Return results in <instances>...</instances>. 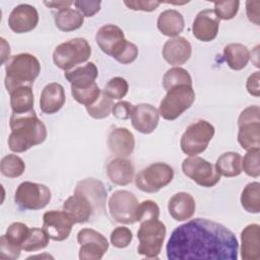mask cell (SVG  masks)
<instances>
[{
  "label": "cell",
  "mask_w": 260,
  "mask_h": 260,
  "mask_svg": "<svg viewBox=\"0 0 260 260\" xmlns=\"http://www.w3.org/2000/svg\"><path fill=\"white\" fill-rule=\"evenodd\" d=\"M238 249L232 231L206 218L191 219L176 228L166 247L169 260H237Z\"/></svg>",
  "instance_id": "obj_1"
},
{
  "label": "cell",
  "mask_w": 260,
  "mask_h": 260,
  "mask_svg": "<svg viewBox=\"0 0 260 260\" xmlns=\"http://www.w3.org/2000/svg\"><path fill=\"white\" fill-rule=\"evenodd\" d=\"M9 126L11 133L8 137V146L13 152H24L43 143L47 138V128L35 110L20 114L12 113Z\"/></svg>",
  "instance_id": "obj_2"
},
{
  "label": "cell",
  "mask_w": 260,
  "mask_h": 260,
  "mask_svg": "<svg viewBox=\"0 0 260 260\" xmlns=\"http://www.w3.org/2000/svg\"><path fill=\"white\" fill-rule=\"evenodd\" d=\"M41 72L38 58L29 53L11 56L5 64V87L11 92L19 86H31Z\"/></svg>",
  "instance_id": "obj_3"
},
{
  "label": "cell",
  "mask_w": 260,
  "mask_h": 260,
  "mask_svg": "<svg viewBox=\"0 0 260 260\" xmlns=\"http://www.w3.org/2000/svg\"><path fill=\"white\" fill-rule=\"evenodd\" d=\"M91 55V48L83 38H74L58 45L53 52L55 65L68 71L78 64L86 62Z\"/></svg>",
  "instance_id": "obj_4"
},
{
  "label": "cell",
  "mask_w": 260,
  "mask_h": 260,
  "mask_svg": "<svg viewBox=\"0 0 260 260\" xmlns=\"http://www.w3.org/2000/svg\"><path fill=\"white\" fill-rule=\"evenodd\" d=\"M194 101L195 91L192 85H177L167 91L159 104L158 113L165 120H176L193 105Z\"/></svg>",
  "instance_id": "obj_5"
},
{
  "label": "cell",
  "mask_w": 260,
  "mask_h": 260,
  "mask_svg": "<svg viewBox=\"0 0 260 260\" xmlns=\"http://www.w3.org/2000/svg\"><path fill=\"white\" fill-rule=\"evenodd\" d=\"M166 225L158 219H150L140 222L137 232L139 245L137 252L148 259L157 258L166 238Z\"/></svg>",
  "instance_id": "obj_6"
},
{
  "label": "cell",
  "mask_w": 260,
  "mask_h": 260,
  "mask_svg": "<svg viewBox=\"0 0 260 260\" xmlns=\"http://www.w3.org/2000/svg\"><path fill=\"white\" fill-rule=\"evenodd\" d=\"M214 132V126L208 121L199 120L192 123L186 128L181 137L180 146L182 151L189 156L202 153L207 148Z\"/></svg>",
  "instance_id": "obj_7"
},
{
  "label": "cell",
  "mask_w": 260,
  "mask_h": 260,
  "mask_svg": "<svg viewBox=\"0 0 260 260\" xmlns=\"http://www.w3.org/2000/svg\"><path fill=\"white\" fill-rule=\"evenodd\" d=\"M174 178V170L165 162H154L141 170L135 177L136 187L146 193H155L168 186Z\"/></svg>",
  "instance_id": "obj_8"
},
{
  "label": "cell",
  "mask_w": 260,
  "mask_h": 260,
  "mask_svg": "<svg viewBox=\"0 0 260 260\" xmlns=\"http://www.w3.org/2000/svg\"><path fill=\"white\" fill-rule=\"evenodd\" d=\"M51 197V191L46 185L25 181L18 185L14 201L22 209L39 210L48 205Z\"/></svg>",
  "instance_id": "obj_9"
},
{
  "label": "cell",
  "mask_w": 260,
  "mask_h": 260,
  "mask_svg": "<svg viewBox=\"0 0 260 260\" xmlns=\"http://www.w3.org/2000/svg\"><path fill=\"white\" fill-rule=\"evenodd\" d=\"M111 217L119 223L132 224L137 221L139 202L135 195L127 190L115 191L108 202Z\"/></svg>",
  "instance_id": "obj_10"
},
{
  "label": "cell",
  "mask_w": 260,
  "mask_h": 260,
  "mask_svg": "<svg viewBox=\"0 0 260 260\" xmlns=\"http://www.w3.org/2000/svg\"><path fill=\"white\" fill-rule=\"evenodd\" d=\"M182 171L185 176L202 187H213L220 181L215 166L200 156H190L183 160Z\"/></svg>",
  "instance_id": "obj_11"
},
{
  "label": "cell",
  "mask_w": 260,
  "mask_h": 260,
  "mask_svg": "<svg viewBox=\"0 0 260 260\" xmlns=\"http://www.w3.org/2000/svg\"><path fill=\"white\" fill-rule=\"evenodd\" d=\"M80 245L78 257L81 260H100L109 249L107 239L92 229H81L77 234Z\"/></svg>",
  "instance_id": "obj_12"
},
{
  "label": "cell",
  "mask_w": 260,
  "mask_h": 260,
  "mask_svg": "<svg viewBox=\"0 0 260 260\" xmlns=\"http://www.w3.org/2000/svg\"><path fill=\"white\" fill-rule=\"evenodd\" d=\"M95 42L105 54L114 59L118 58L128 43L123 30L115 24H106L100 27L95 34Z\"/></svg>",
  "instance_id": "obj_13"
},
{
  "label": "cell",
  "mask_w": 260,
  "mask_h": 260,
  "mask_svg": "<svg viewBox=\"0 0 260 260\" xmlns=\"http://www.w3.org/2000/svg\"><path fill=\"white\" fill-rule=\"evenodd\" d=\"M73 224L74 221L64 210H49L43 215V229L53 241L66 240Z\"/></svg>",
  "instance_id": "obj_14"
},
{
  "label": "cell",
  "mask_w": 260,
  "mask_h": 260,
  "mask_svg": "<svg viewBox=\"0 0 260 260\" xmlns=\"http://www.w3.org/2000/svg\"><path fill=\"white\" fill-rule=\"evenodd\" d=\"M39 22L38 10L29 4L15 6L8 16V25L16 34H24L32 30Z\"/></svg>",
  "instance_id": "obj_15"
},
{
  "label": "cell",
  "mask_w": 260,
  "mask_h": 260,
  "mask_svg": "<svg viewBox=\"0 0 260 260\" xmlns=\"http://www.w3.org/2000/svg\"><path fill=\"white\" fill-rule=\"evenodd\" d=\"M219 19L214 10H201L195 17L192 24L193 36L201 42L213 41L218 32Z\"/></svg>",
  "instance_id": "obj_16"
},
{
  "label": "cell",
  "mask_w": 260,
  "mask_h": 260,
  "mask_svg": "<svg viewBox=\"0 0 260 260\" xmlns=\"http://www.w3.org/2000/svg\"><path fill=\"white\" fill-rule=\"evenodd\" d=\"M74 193L81 194L86 197L92 204L95 214H101L105 211L107 190L101 181L93 178L81 180L76 184Z\"/></svg>",
  "instance_id": "obj_17"
},
{
  "label": "cell",
  "mask_w": 260,
  "mask_h": 260,
  "mask_svg": "<svg viewBox=\"0 0 260 260\" xmlns=\"http://www.w3.org/2000/svg\"><path fill=\"white\" fill-rule=\"evenodd\" d=\"M159 120V113L150 104H138L134 106L131 115V124L135 130L143 134L152 133Z\"/></svg>",
  "instance_id": "obj_18"
},
{
  "label": "cell",
  "mask_w": 260,
  "mask_h": 260,
  "mask_svg": "<svg viewBox=\"0 0 260 260\" xmlns=\"http://www.w3.org/2000/svg\"><path fill=\"white\" fill-rule=\"evenodd\" d=\"M192 47L189 41L183 37H175L168 40L162 47V57L171 65L179 67L185 64L191 57Z\"/></svg>",
  "instance_id": "obj_19"
},
{
  "label": "cell",
  "mask_w": 260,
  "mask_h": 260,
  "mask_svg": "<svg viewBox=\"0 0 260 260\" xmlns=\"http://www.w3.org/2000/svg\"><path fill=\"white\" fill-rule=\"evenodd\" d=\"M63 210L68 213L74 223H84L95 214L94 208L89 200L77 193H74L65 200L63 203Z\"/></svg>",
  "instance_id": "obj_20"
},
{
  "label": "cell",
  "mask_w": 260,
  "mask_h": 260,
  "mask_svg": "<svg viewBox=\"0 0 260 260\" xmlns=\"http://www.w3.org/2000/svg\"><path fill=\"white\" fill-rule=\"evenodd\" d=\"M66 101L64 87L57 82L47 84L41 93L40 109L44 114L52 115L62 109Z\"/></svg>",
  "instance_id": "obj_21"
},
{
  "label": "cell",
  "mask_w": 260,
  "mask_h": 260,
  "mask_svg": "<svg viewBox=\"0 0 260 260\" xmlns=\"http://www.w3.org/2000/svg\"><path fill=\"white\" fill-rule=\"evenodd\" d=\"M108 146L111 152L119 157H127L133 152L135 147L134 135L127 128H115L108 136Z\"/></svg>",
  "instance_id": "obj_22"
},
{
  "label": "cell",
  "mask_w": 260,
  "mask_h": 260,
  "mask_svg": "<svg viewBox=\"0 0 260 260\" xmlns=\"http://www.w3.org/2000/svg\"><path fill=\"white\" fill-rule=\"evenodd\" d=\"M241 258L243 260L260 259V226L248 224L241 233Z\"/></svg>",
  "instance_id": "obj_23"
},
{
  "label": "cell",
  "mask_w": 260,
  "mask_h": 260,
  "mask_svg": "<svg viewBox=\"0 0 260 260\" xmlns=\"http://www.w3.org/2000/svg\"><path fill=\"white\" fill-rule=\"evenodd\" d=\"M195 199L187 192L174 194L168 203L169 213L177 221H184L191 218L195 212Z\"/></svg>",
  "instance_id": "obj_24"
},
{
  "label": "cell",
  "mask_w": 260,
  "mask_h": 260,
  "mask_svg": "<svg viewBox=\"0 0 260 260\" xmlns=\"http://www.w3.org/2000/svg\"><path fill=\"white\" fill-rule=\"evenodd\" d=\"M107 176L113 184L126 186L133 180L134 167L129 159L125 157H116L108 164Z\"/></svg>",
  "instance_id": "obj_25"
},
{
  "label": "cell",
  "mask_w": 260,
  "mask_h": 260,
  "mask_svg": "<svg viewBox=\"0 0 260 260\" xmlns=\"http://www.w3.org/2000/svg\"><path fill=\"white\" fill-rule=\"evenodd\" d=\"M184 27V17L178 10L167 9L158 15L157 28L164 36L171 38L179 37Z\"/></svg>",
  "instance_id": "obj_26"
},
{
  "label": "cell",
  "mask_w": 260,
  "mask_h": 260,
  "mask_svg": "<svg viewBox=\"0 0 260 260\" xmlns=\"http://www.w3.org/2000/svg\"><path fill=\"white\" fill-rule=\"evenodd\" d=\"M99 75L98 67L93 62H87L85 65L65 71L64 76L73 87L89 86Z\"/></svg>",
  "instance_id": "obj_27"
},
{
  "label": "cell",
  "mask_w": 260,
  "mask_h": 260,
  "mask_svg": "<svg viewBox=\"0 0 260 260\" xmlns=\"http://www.w3.org/2000/svg\"><path fill=\"white\" fill-rule=\"evenodd\" d=\"M223 58L231 69L242 70L250 60V51L243 44L232 43L224 47Z\"/></svg>",
  "instance_id": "obj_28"
},
{
  "label": "cell",
  "mask_w": 260,
  "mask_h": 260,
  "mask_svg": "<svg viewBox=\"0 0 260 260\" xmlns=\"http://www.w3.org/2000/svg\"><path fill=\"white\" fill-rule=\"evenodd\" d=\"M215 168L220 176L232 178L242 173V156L235 151L222 153L216 160Z\"/></svg>",
  "instance_id": "obj_29"
},
{
  "label": "cell",
  "mask_w": 260,
  "mask_h": 260,
  "mask_svg": "<svg viewBox=\"0 0 260 260\" xmlns=\"http://www.w3.org/2000/svg\"><path fill=\"white\" fill-rule=\"evenodd\" d=\"M9 93L12 113L20 114L34 110V93L31 86H19Z\"/></svg>",
  "instance_id": "obj_30"
},
{
  "label": "cell",
  "mask_w": 260,
  "mask_h": 260,
  "mask_svg": "<svg viewBox=\"0 0 260 260\" xmlns=\"http://www.w3.org/2000/svg\"><path fill=\"white\" fill-rule=\"evenodd\" d=\"M55 25L62 31H72L82 26L84 16L80 11L72 8H66L58 11L55 16Z\"/></svg>",
  "instance_id": "obj_31"
},
{
  "label": "cell",
  "mask_w": 260,
  "mask_h": 260,
  "mask_svg": "<svg viewBox=\"0 0 260 260\" xmlns=\"http://www.w3.org/2000/svg\"><path fill=\"white\" fill-rule=\"evenodd\" d=\"M238 141L242 148L247 151L260 148V122L239 126Z\"/></svg>",
  "instance_id": "obj_32"
},
{
  "label": "cell",
  "mask_w": 260,
  "mask_h": 260,
  "mask_svg": "<svg viewBox=\"0 0 260 260\" xmlns=\"http://www.w3.org/2000/svg\"><path fill=\"white\" fill-rule=\"evenodd\" d=\"M242 207L249 213L260 211V183L252 182L246 185L241 195Z\"/></svg>",
  "instance_id": "obj_33"
},
{
  "label": "cell",
  "mask_w": 260,
  "mask_h": 260,
  "mask_svg": "<svg viewBox=\"0 0 260 260\" xmlns=\"http://www.w3.org/2000/svg\"><path fill=\"white\" fill-rule=\"evenodd\" d=\"M25 170V164L16 154L5 155L0 162V172L7 178H18Z\"/></svg>",
  "instance_id": "obj_34"
},
{
  "label": "cell",
  "mask_w": 260,
  "mask_h": 260,
  "mask_svg": "<svg viewBox=\"0 0 260 260\" xmlns=\"http://www.w3.org/2000/svg\"><path fill=\"white\" fill-rule=\"evenodd\" d=\"M180 84L192 85V78L189 72L182 67H173L169 69L162 77L164 88L168 91Z\"/></svg>",
  "instance_id": "obj_35"
},
{
  "label": "cell",
  "mask_w": 260,
  "mask_h": 260,
  "mask_svg": "<svg viewBox=\"0 0 260 260\" xmlns=\"http://www.w3.org/2000/svg\"><path fill=\"white\" fill-rule=\"evenodd\" d=\"M114 107L113 99L110 98L104 90L101 91L99 99L90 106L85 107L88 115L93 119H105L107 118Z\"/></svg>",
  "instance_id": "obj_36"
},
{
  "label": "cell",
  "mask_w": 260,
  "mask_h": 260,
  "mask_svg": "<svg viewBox=\"0 0 260 260\" xmlns=\"http://www.w3.org/2000/svg\"><path fill=\"white\" fill-rule=\"evenodd\" d=\"M49 240H50V237L44 231V229L43 230L39 228L29 229L28 236L26 237L22 245V250H24L25 252H35V251L42 250L48 246Z\"/></svg>",
  "instance_id": "obj_37"
},
{
  "label": "cell",
  "mask_w": 260,
  "mask_h": 260,
  "mask_svg": "<svg viewBox=\"0 0 260 260\" xmlns=\"http://www.w3.org/2000/svg\"><path fill=\"white\" fill-rule=\"evenodd\" d=\"M101 91L102 90L100 89L99 85L95 82H93L89 86H85V87L71 86V94H72L73 99L77 103L84 105L85 107L92 105L99 99Z\"/></svg>",
  "instance_id": "obj_38"
},
{
  "label": "cell",
  "mask_w": 260,
  "mask_h": 260,
  "mask_svg": "<svg viewBox=\"0 0 260 260\" xmlns=\"http://www.w3.org/2000/svg\"><path fill=\"white\" fill-rule=\"evenodd\" d=\"M260 148L248 150L244 158H242V171L249 177L258 178L260 176Z\"/></svg>",
  "instance_id": "obj_39"
},
{
  "label": "cell",
  "mask_w": 260,
  "mask_h": 260,
  "mask_svg": "<svg viewBox=\"0 0 260 260\" xmlns=\"http://www.w3.org/2000/svg\"><path fill=\"white\" fill-rule=\"evenodd\" d=\"M28 233L29 229L26 224L23 222H13L7 228L5 237L11 244L22 249V245L28 236Z\"/></svg>",
  "instance_id": "obj_40"
},
{
  "label": "cell",
  "mask_w": 260,
  "mask_h": 260,
  "mask_svg": "<svg viewBox=\"0 0 260 260\" xmlns=\"http://www.w3.org/2000/svg\"><path fill=\"white\" fill-rule=\"evenodd\" d=\"M129 89L128 82L123 77H113L108 81L105 86L104 91L113 100H121L123 99Z\"/></svg>",
  "instance_id": "obj_41"
},
{
  "label": "cell",
  "mask_w": 260,
  "mask_h": 260,
  "mask_svg": "<svg viewBox=\"0 0 260 260\" xmlns=\"http://www.w3.org/2000/svg\"><path fill=\"white\" fill-rule=\"evenodd\" d=\"M240 2L238 0L217 1L214 2V12L218 19L230 20L233 19L239 11Z\"/></svg>",
  "instance_id": "obj_42"
},
{
  "label": "cell",
  "mask_w": 260,
  "mask_h": 260,
  "mask_svg": "<svg viewBox=\"0 0 260 260\" xmlns=\"http://www.w3.org/2000/svg\"><path fill=\"white\" fill-rule=\"evenodd\" d=\"M159 207L152 200H144L139 203L137 212V221L142 222L150 219H158Z\"/></svg>",
  "instance_id": "obj_43"
},
{
  "label": "cell",
  "mask_w": 260,
  "mask_h": 260,
  "mask_svg": "<svg viewBox=\"0 0 260 260\" xmlns=\"http://www.w3.org/2000/svg\"><path fill=\"white\" fill-rule=\"evenodd\" d=\"M133 238L132 232L126 226H117L113 230L110 236L111 244L119 249H123L129 246Z\"/></svg>",
  "instance_id": "obj_44"
},
{
  "label": "cell",
  "mask_w": 260,
  "mask_h": 260,
  "mask_svg": "<svg viewBox=\"0 0 260 260\" xmlns=\"http://www.w3.org/2000/svg\"><path fill=\"white\" fill-rule=\"evenodd\" d=\"M22 249L11 244L5 237V235L0 238V257L3 259L15 260L20 256V251Z\"/></svg>",
  "instance_id": "obj_45"
},
{
  "label": "cell",
  "mask_w": 260,
  "mask_h": 260,
  "mask_svg": "<svg viewBox=\"0 0 260 260\" xmlns=\"http://www.w3.org/2000/svg\"><path fill=\"white\" fill-rule=\"evenodd\" d=\"M101 1H84V0H77L74 1L75 7L81 14L85 17H91L96 14L101 9Z\"/></svg>",
  "instance_id": "obj_46"
},
{
  "label": "cell",
  "mask_w": 260,
  "mask_h": 260,
  "mask_svg": "<svg viewBox=\"0 0 260 260\" xmlns=\"http://www.w3.org/2000/svg\"><path fill=\"white\" fill-rule=\"evenodd\" d=\"M260 122V108L259 106H250L243 110L238 119V126Z\"/></svg>",
  "instance_id": "obj_47"
},
{
  "label": "cell",
  "mask_w": 260,
  "mask_h": 260,
  "mask_svg": "<svg viewBox=\"0 0 260 260\" xmlns=\"http://www.w3.org/2000/svg\"><path fill=\"white\" fill-rule=\"evenodd\" d=\"M133 108H134V106L131 103L126 102V101H121V102H118L117 104L114 105L113 110H112V114L117 119L127 120L131 117Z\"/></svg>",
  "instance_id": "obj_48"
},
{
  "label": "cell",
  "mask_w": 260,
  "mask_h": 260,
  "mask_svg": "<svg viewBox=\"0 0 260 260\" xmlns=\"http://www.w3.org/2000/svg\"><path fill=\"white\" fill-rule=\"evenodd\" d=\"M137 56H138L137 46L128 41L126 47L124 48V50L121 52V54L118 56L116 60L121 64H130L133 61H135Z\"/></svg>",
  "instance_id": "obj_49"
},
{
  "label": "cell",
  "mask_w": 260,
  "mask_h": 260,
  "mask_svg": "<svg viewBox=\"0 0 260 260\" xmlns=\"http://www.w3.org/2000/svg\"><path fill=\"white\" fill-rule=\"evenodd\" d=\"M124 4L132 10H141V11H146L150 12L155 10L160 2L158 1H145V0H138V1H124Z\"/></svg>",
  "instance_id": "obj_50"
},
{
  "label": "cell",
  "mask_w": 260,
  "mask_h": 260,
  "mask_svg": "<svg viewBox=\"0 0 260 260\" xmlns=\"http://www.w3.org/2000/svg\"><path fill=\"white\" fill-rule=\"evenodd\" d=\"M259 7H260V1L255 0V1H247L246 2V12H247V16L248 19L255 23L256 25H259L260 21V12H259Z\"/></svg>",
  "instance_id": "obj_51"
},
{
  "label": "cell",
  "mask_w": 260,
  "mask_h": 260,
  "mask_svg": "<svg viewBox=\"0 0 260 260\" xmlns=\"http://www.w3.org/2000/svg\"><path fill=\"white\" fill-rule=\"evenodd\" d=\"M260 72L256 71L252 73L246 82V88L248 92L253 95V96H259L260 95V85H259V80H260Z\"/></svg>",
  "instance_id": "obj_52"
},
{
  "label": "cell",
  "mask_w": 260,
  "mask_h": 260,
  "mask_svg": "<svg viewBox=\"0 0 260 260\" xmlns=\"http://www.w3.org/2000/svg\"><path fill=\"white\" fill-rule=\"evenodd\" d=\"M44 4L50 8H54V9H58V11L66 9V8H70V5L74 4L73 1H45Z\"/></svg>",
  "instance_id": "obj_53"
},
{
  "label": "cell",
  "mask_w": 260,
  "mask_h": 260,
  "mask_svg": "<svg viewBox=\"0 0 260 260\" xmlns=\"http://www.w3.org/2000/svg\"><path fill=\"white\" fill-rule=\"evenodd\" d=\"M1 44H2V63H5V61L9 59L10 47H9V44H7L3 38H1Z\"/></svg>",
  "instance_id": "obj_54"
}]
</instances>
